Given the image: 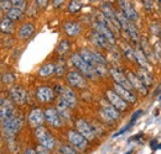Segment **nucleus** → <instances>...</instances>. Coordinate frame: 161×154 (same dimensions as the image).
<instances>
[{"label": "nucleus", "instance_id": "1", "mask_svg": "<svg viewBox=\"0 0 161 154\" xmlns=\"http://www.w3.org/2000/svg\"><path fill=\"white\" fill-rule=\"evenodd\" d=\"M80 57L83 58L97 73L99 77H105L107 75V59L98 53L97 51L89 49V48H82L78 53Z\"/></svg>", "mask_w": 161, "mask_h": 154}, {"label": "nucleus", "instance_id": "2", "mask_svg": "<svg viewBox=\"0 0 161 154\" xmlns=\"http://www.w3.org/2000/svg\"><path fill=\"white\" fill-rule=\"evenodd\" d=\"M1 125H3V130H4L5 135L8 137L9 136H15L24 126V117L20 112H18L15 110L14 114L9 118H6L5 121L1 122Z\"/></svg>", "mask_w": 161, "mask_h": 154}, {"label": "nucleus", "instance_id": "3", "mask_svg": "<svg viewBox=\"0 0 161 154\" xmlns=\"http://www.w3.org/2000/svg\"><path fill=\"white\" fill-rule=\"evenodd\" d=\"M71 62H72V64L75 65L76 70H78L84 78H88V79H91V80L97 79L98 75H97L96 70H94L83 58L80 57L78 53H73V54L71 56Z\"/></svg>", "mask_w": 161, "mask_h": 154}, {"label": "nucleus", "instance_id": "4", "mask_svg": "<svg viewBox=\"0 0 161 154\" xmlns=\"http://www.w3.org/2000/svg\"><path fill=\"white\" fill-rule=\"evenodd\" d=\"M34 135L36 137L39 144L42 146L43 148H46L48 151H52V149L56 148V139H55V137L51 135V132L46 127H43V126L37 127L35 130Z\"/></svg>", "mask_w": 161, "mask_h": 154}, {"label": "nucleus", "instance_id": "5", "mask_svg": "<svg viewBox=\"0 0 161 154\" xmlns=\"http://www.w3.org/2000/svg\"><path fill=\"white\" fill-rule=\"evenodd\" d=\"M55 93H57L60 95V99L67 105L69 106L71 109L76 107L77 106V96L75 94V91L71 89V88H67V86H63L61 84L56 85V90Z\"/></svg>", "mask_w": 161, "mask_h": 154}, {"label": "nucleus", "instance_id": "6", "mask_svg": "<svg viewBox=\"0 0 161 154\" xmlns=\"http://www.w3.org/2000/svg\"><path fill=\"white\" fill-rule=\"evenodd\" d=\"M67 139H68L69 144H71L76 151L84 152V151H87V148H88V141L80 135V133H78L77 131H75V130H69V131L67 132Z\"/></svg>", "mask_w": 161, "mask_h": 154}, {"label": "nucleus", "instance_id": "7", "mask_svg": "<svg viewBox=\"0 0 161 154\" xmlns=\"http://www.w3.org/2000/svg\"><path fill=\"white\" fill-rule=\"evenodd\" d=\"M43 115H45V121L53 128H61L63 126V120L57 112V110L55 107H47L43 110Z\"/></svg>", "mask_w": 161, "mask_h": 154}, {"label": "nucleus", "instance_id": "8", "mask_svg": "<svg viewBox=\"0 0 161 154\" xmlns=\"http://www.w3.org/2000/svg\"><path fill=\"white\" fill-rule=\"evenodd\" d=\"M119 8H120V13L131 22H136L139 20V14L135 10V8L133 6V4L129 0H118Z\"/></svg>", "mask_w": 161, "mask_h": 154}, {"label": "nucleus", "instance_id": "9", "mask_svg": "<svg viewBox=\"0 0 161 154\" xmlns=\"http://www.w3.org/2000/svg\"><path fill=\"white\" fill-rule=\"evenodd\" d=\"M67 81L72 88H76V89H87L88 86L86 78L76 69H72L67 73Z\"/></svg>", "mask_w": 161, "mask_h": 154}, {"label": "nucleus", "instance_id": "10", "mask_svg": "<svg viewBox=\"0 0 161 154\" xmlns=\"http://www.w3.org/2000/svg\"><path fill=\"white\" fill-rule=\"evenodd\" d=\"M105 97H107V101H108L110 105H113L119 112L128 110V104H126L113 89H109V90L105 91Z\"/></svg>", "mask_w": 161, "mask_h": 154}, {"label": "nucleus", "instance_id": "11", "mask_svg": "<svg viewBox=\"0 0 161 154\" xmlns=\"http://www.w3.org/2000/svg\"><path fill=\"white\" fill-rule=\"evenodd\" d=\"M76 128H77V132L83 136L88 142L96 139V137H97L96 133H94L93 127H92L86 120H83V118L77 120V122H76Z\"/></svg>", "mask_w": 161, "mask_h": 154}, {"label": "nucleus", "instance_id": "12", "mask_svg": "<svg viewBox=\"0 0 161 154\" xmlns=\"http://www.w3.org/2000/svg\"><path fill=\"white\" fill-rule=\"evenodd\" d=\"M10 99L16 105H25L27 102V93L20 85H14L9 91Z\"/></svg>", "mask_w": 161, "mask_h": 154}, {"label": "nucleus", "instance_id": "13", "mask_svg": "<svg viewBox=\"0 0 161 154\" xmlns=\"http://www.w3.org/2000/svg\"><path fill=\"white\" fill-rule=\"evenodd\" d=\"M93 28H94V31H97L98 33H101L102 36L107 39L112 46L115 44L117 39H115V36H114V32H113L107 25H104L103 22L97 20V21L93 23Z\"/></svg>", "mask_w": 161, "mask_h": 154}, {"label": "nucleus", "instance_id": "14", "mask_svg": "<svg viewBox=\"0 0 161 154\" xmlns=\"http://www.w3.org/2000/svg\"><path fill=\"white\" fill-rule=\"evenodd\" d=\"M27 121H29V125L34 128H37L41 127L43 123H45V115H43V110L40 107H35L32 109L29 116H27Z\"/></svg>", "mask_w": 161, "mask_h": 154}, {"label": "nucleus", "instance_id": "15", "mask_svg": "<svg viewBox=\"0 0 161 154\" xmlns=\"http://www.w3.org/2000/svg\"><path fill=\"white\" fill-rule=\"evenodd\" d=\"M101 10H102V14H103L107 19L109 20V21H110V23L114 26V28L117 30V32L121 31L120 25H119L118 19H117V16H115V10L112 8V5H110V4H108V3H104V4H102Z\"/></svg>", "mask_w": 161, "mask_h": 154}, {"label": "nucleus", "instance_id": "16", "mask_svg": "<svg viewBox=\"0 0 161 154\" xmlns=\"http://www.w3.org/2000/svg\"><path fill=\"white\" fill-rule=\"evenodd\" d=\"M55 90L50 86H40L37 90H36V97L37 100L42 102V104H50L55 100Z\"/></svg>", "mask_w": 161, "mask_h": 154}, {"label": "nucleus", "instance_id": "17", "mask_svg": "<svg viewBox=\"0 0 161 154\" xmlns=\"http://www.w3.org/2000/svg\"><path fill=\"white\" fill-rule=\"evenodd\" d=\"M109 74H110V77L113 78V80H114L115 84L120 85V86L125 88V89L133 90V86L130 85V83H129L126 75H124V73H123L121 70L117 69V68H110V69H109Z\"/></svg>", "mask_w": 161, "mask_h": 154}, {"label": "nucleus", "instance_id": "18", "mask_svg": "<svg viewBox=\"0 0 161 154\" xmlns=\"http://www.w3.org/2000/svg\"><path fill=\"white\" fill-rule=\"evenodd\" d=\"M113 90H114L126 104H135V102L138 101V97L133 93V90L125 89V88H123L120 85L115 84V83H114V85H113Z\"/></svg>", "mask_w": 161, "mask_h": 154}, {"label": "nucleus", "instance_id": "19", "mask_svg": "<svg viewBox=\"0 0 161 154\" xmlns=\"http://www.w3.org/2000/svg\"><path fill=\"white\" fill-rule=\"evenodd\" d=\"M126 78H128V80H129L130 85L133 86V89L138 90V93H140L141 95H144V96L147 95V93H149L147 88L142 84V81L138 78V75H136L134 72H130V70L126 72Z\"/></svg>", "mask_w": 161, "mask_h": 154}, {"label": "nucleus", "instance_id": "20", "mask_svg": "<svg viewBox=\"0 0 161 154\" xmlns=\"http://www.w3.org/2000/svg\"><path fill=\"white\" fill-rule=\"evenodd\" d=\"M101 112L107 117H109L110 120H113V121L120 118V112L113 105H110L107 100H103L101 102Z\"/></svg>", "mask_w": 161, "mask_h": 154}, {"label": "nucleus", "instance_id": "21", "mask_svg": "<svg viewBox=\"0 0 161 154\" xmlns=\"http://www.w3.org/2000/svg\"><path fill=\"white\" fill-rule=\"evenodd\" d=\"M63 31L68 37H77L82 32V26L77 21H67L63 23Z\"/></svg>", "mask_w": 161, "mask_h": 154}, {"label": "nucleus", "instance_id": "22", "mask_svg": "<svg viewBox=\"0 0 161 154\" xmlns=\"http://www.w3.org/2000/svg\"><path fill=\"white\" fill-rule=\"evenodd\" d=\"M34 32H35V25L32 22H25L21 25L19 31H18V37L25 41V39L31 38Z\"/></svg>", "mask_w": 161, "mask_h": 154}, {"label": "nucleus", "instance_id": "23", "mask_svg": "<svg viewBox=\"0 0 161 154\" xmlns=\"http://www.w3.org/2000/svg\"><path fill=\"white\" fill-rule=\"evenodd\" d=\"M89 39H91V42H92L94 46H97V47H99V48L110 49V46H112V44H110L107 39L104 38L101 33H98V32H97V31H94V30L89 33Z\"/></svg>", "mask_w": 161, "mask_h": 154}, {"label": "nucleus", "instance_id": "24", "mask_svg": "<svg viewBox=\"0 0 161 154\" xmlns=\"http://www.w3.org/2000/svg\"><path fill=\"white\" fill-rule=\"evenodd\" d=\"M15 109L13 106V102L10 101H5L0 105V122L5 121L6 118H9L10 116L14 114Z\"/></svg>", "mask_w": 161, "mask_h": 154}, {"label": "nucleus", "instance_id": "25", "mask_svg": "<svg viewBox=\"0 0 161 154\" xmlns=\"http://www.w3.org/2000/svg\"><path fill=\"white\" fill-rule=\"evenodd\" d=\"M134 57H135V62L140 65V68H144V69H149L150 68V62L146 58V56L144 54V52L141 51L140 47H136L134 49Z\"/></svg>", "mask_w": 161, "mask_h": 154}, {"label": "nucleus", "instance_id": "26", "mask_svg": "<svg viewBox=\"0 0 161 154\" xmlns=\"http://www.w3.org/2000/svg\"><path fill=\"white\" fill-rule=\"evenodd\" d=\"M136 75H138V78L142 81V84H144L146 88H149V86H151V85L154 84V78H153L151 73H150L147 69L139 68V69H138V74H136Z\"/></svg>", "mask_w": 161, "mask_h": 154}, {"label": "nucleus", "instance_id": "27", "mask_svg": "<svg viewBox=\"0 0 161 154\" xmlns=\"http://www.w3.org/2000/svg\"><path fill=\"white\" fill-rule=\"evenodd\" d=\"M57 112L60 114V116L62 117V120H66V121H69L72 118V114H71V107L67 106L62 100H58V104H57V107H56Z\"/></svg>", "mask_w": 161, "mask_h": 154}, {"label": "nucleus", "instance_id": "28", "mask_svg": "<svg viewBox=\"0 0 161 154\" xmlns=\"http://www.w3.org/2000/svg\"><path fill=\"white\" fill-rule=\"evenodd\" d=\"M0 32L4 35H11L14 32V22L6 16L0 20Z\"/></svg>", "mask_w": 161, "mask_h": 154}, {"label": "nucleus", "instance_id": "29", "mask_svg": "<svg viewBox=\"0 0 161 154\" xmlns=\"http://www.w3.org/2000/svg\"><path fill=\"white\" fill-rule=\"evenodd\" d=\"M53 73H55V63H46L39 69L37 75L40 78H50Z\"/></svg>", "mask_w": 161, "mask_h": 154}, {"label": "nucleus", "instance_id": "30", "mask_svg": "<svg viewBox=\"0 0 161 154\" xmlns=\"http://www.w3.org/2000/svg\"><path fill=\"white\" fill-rule=\"evenodd\" d=\"M6 18L10 19L13 22L20 21V20L24 19V11H21L16 8H11L9 11H6Z\"/></svg>", "mask_w": 161, "mask_h": 154}, {"label": "nucleus", "instance_id": "31", "mask_svg": "<svg viewBox=\"0 0 161 154\" xmlns=\"http://www.w3.org/2000/svg\"><path fill=\"white\" fill-rule=\"evenodd\" d=\"M69 49H71V42L68 39H62L60 42V44H58V47H57L58 54L62 56V57H64L69 52Z\"/></svg>", "mask_w": 161, "mask_h": 154}, {"label": "nucleus", "instance_id": "32", "mask_svg": "<svg viewBox=\"0 0 161 154\" xmlns=\"http://www.w3.org/2000/svg\"><path fill=\"white\" fill-rule=\"evenodd\" d=\"M121 49H123L124 56L128 58V59H130V60H135V57H134V48H131L129 44L124 43V44L121 46Z\"/></svg>", "mask_w": 161, "mask_h": 154}, {"label": "nucleus", "instance_id": "33", "mask_svg": "<svg viewBox=\"0 0 161 154\" xmlns=\"http://www.w3.org/2000/svg\"><path fill=\"white\" fill-rule=\"evenodd\" d=\"M60 152L61 154H78V152L71 144H64V143L60 146Z\"/></svg>", "mask_w": 161, "mask_h": 154}, {"label": "nucleus", "instance_id": "34", "mask_svg": "<svg viewBox=\"0 0 161 154\" xmlns=\"http://www.w3.org/2000/svg\"><path fill=\"white\" fill-rule=\"evenodd\" d=\"M11 3V6L13 8H16L21 11H25L26 8H27V3L26 0H9Z\"/></svg>", "mask_w": 161, "mask_h": 154}, {"label": "nucleus", "instance_id": "35", "mask_svg": "<svg viewBox=\"0 0 161 154\" xmlns=\"http://www.w3.org/2000/svg\"><path fill=\"white\" fill-rule=\"evenodd\" d=\"M82 8V3L80 0H71V3L68 4V11L69 13H78Z\"/></svg>", "mask_w": 161, "mask_h": 154}, {"label": "nucleus", "instance_id": "36", "mask_svg": "<svg viewBox=\"0 0 161 154\" xmlns=\"http://www.w3.org/2000/svg\"><path fill=\"white\" fill-rule=\"evenodd\" d=\"M64 72H66V65L64 64H55V73L53 74H56V77H63Z\"/></svg>", "mask_w": 161, "mask_h": 154}, {"label": "nucleus", "instance_id": "37", "mask_svg": "<svg viewBox=\"0 0 161 154\" xmlns=\"http://www.w3.org/2000/svg\"><path fill=\"white\" fill-rule=\"evenodd\" d=\"M1 80L4 84H13L15 81V75L13 73H6L1 77Z\"/></svg>", "mask_w": 161, "mask_h": 154}, {"label": "nucleus", "instance_id": "38", "mask_svg": "<svg viewBox=\"0 0 161 154\" xmlns=\"http://www.w3.org/2000/svg\"><path fill=\"white\" fill-rule=\"evenodd\" d=\"M11 3L9 0H5V1H0V9L1 11H9L11 9Z\"/></svg>", "mask_w": 161, "mask_h": 154}, {"label": "nucleus", "instance_id": "39", "mask_svg": "<svg viewBox=\"0 0 161 154\" xmlns=\"http://www.w3.org/2000/svg\"><path fill=\"white\" fill-rule=\"evenodd\" d=\"M131 126H133V123H130V122H129V123H128V125H126L125 127H123V128H121L120 131H118V132H117L115 135H113V138H117V137L121 136L123 133H125V132H126L128 130H130V128H131Z\"/></svg>", "mask_w": 161, "mask_h": 154}, {"label": "nucleus", "instance_id": "40", "mask_svg": "<svg viewBox=\"0 0 161 154\" xmlns=\"http://www.w3.org/2000/svg\"><path fill=\"white\" fill-rule=\"evenodd\" d=\"M35 1H36L37 8H40V9H46L47 5H48V1H50V0H35Z\"/></svg>", "mask_w": 161, "mask_h": 154}, {"label": "nucleus", "instance_id": "41", "mask_svg": "<svg viewBox=\"0 0 161 154\" xmlns=\"http://www.w3.org/2000/svg\"><path fill=\"white\" fill-rule=\"evenodd\" d=\"M35 151H36V153L37 154H50V151H48V149H46V148H43V147L40 146V144L36 147V149H35Z\"/></svg>", "mask_w": 161, "mask_h": 154}, {"label": "nucleus", "instance_id": "42", "mask_svg": "<svg viewBox=\"0 0 161 154\" xmlns=\"http://www.w3.org/2000/svg\"><path fill=\"white\" fill-rule=\"evenodd\" d=\"M63 4H64V0H52V6L55 9H60Z\"/></svg>", "mask_w": 161, "mask_h": 154}, {"label": "nucleus", "instance_id": "43", "mask_svg": "<svg viewBox=\"0 0 161 154\" xmlns=\"http://www.w3.org/2000/svg\"><path fill=\"white\" fill-rule=\"evenodd\" d=\"M141 114H142V110H138L136 112H134V115H133V117H131V120H130V123H134L139 117L141 116Z\"/></svg>", "mask_w": 161, "mask_h": 154}, {"label": "nucleus", "instance_id": "44", "mask_svg": "<svg viewBox=\"0 0 161 154\" xmlns=\"http://www.w3.org/2000/svg\"><path fill=\"white\" fill-rule=\"evenodd\" d=\"M144 3V6L150 11L151 10V6H153V0H141Z\"/></svg>", "mask_w": 161, "mask_h": 154}, {"label": "nucleus", "instance_id": "45", "mask_svg": "<svg viewBox=\"0 0 161 154\" xmlns=\"http://www.w3.org/2000/svg\"><path fill=\"white\" fill-rule=\"evenodd\" d=\"M156 142H158L156 139H153V141L150 142V147H151V149H153V151L158 149V146H155V144H156Z\"/></svg>", "mask_w": 161, "mask_h": 154}, {"label": "nucleus", "instance_id": "46", "mask_svg": "<svg viewBox=\"0 0 161 154\" xmlns=\"http://www.w3.org/2000/svg\"><path fill=\"white\" fill-rule=\"evenodd\" d=\"M24 154H37V153H36V151H35L34 148H27Z\"/></svg>", "mask_w": 161, "mask_h": 154}, {"label": "nucleus", "instance_id": "47", "mask_svg": "<svg viewBox=\"0 0 161 154\" xmlns=\"http://www.w3.org/2000/svg\"><path fill=\"white\" fill-rule=\"evenodd\" d=\"M141 137H142V133H139V135H138V136H134V137H131V138H130V139H129L128 142L130 143L131 141H135V139H139V138H141Z\"/></svg>", "mask_w": 161, "mask_h": 154}, {"label": "nucleus", "instance_id": "48", "mask_svg": "<svg viewBox=\"0 0 161 154\" xmlns=\"http://www.w3.org/2000/svg\"><path fill=\"white\" fill-rule=\"evenodd\" d=\"M158 149H161V143H159V146H158Z\"/></svg>", "mask_w": 161, "mask_h": 154}, {"label": "nucleus", "instance_id": "49", "mask_svg": "<svg viewBox=\"0 0 161 154\" xmlns=\"http://www.w3.org/2000/svg\"><path fill=\"white\" fill-rule=\"evenodd\" d=\"M1 14H3V11H1V9H0V20L3 19V18H1Z\"/></svg>", "mask_w": 161, "mask_h": 154}, {"label": "nucleus", "instance_id": "50", "mask_svg": "<svg viewBox=\"0 0 161 154\" xmlns=\"http://www.w3.org/2000/svg\"><path fill=\"white\" fill-rule=\"evenodd\" d=\"M131 152H133V151H131V149H130V151H129V152H128V153H125V154H131Z\"/></svg>", "mask_w": 161, "mask_h": 154}, {"label": "nucleus", "instance_id": "51", "mask_svg": "<svg viewBox=\"0 0 161 154\" xmlns=\"http://www.w3.org/2000/svg\"><path fill=\"white\" fill-rule=\"evenodd\" d=\"M0 1H5V0H0Z\"/></svg>", "mask_w": 161, "mask_h": 154}, {"label": "nucleus", "instance_id": "52", "mask_svg": "<svg viewBox=\"0 0 161 154\" xmlns=\"http://www.w3.org/2000/svg\"><path fill=\"white\" fill-rule=\"evenodd\" d=\"M91 1H94V0H91Z\"/></svg>", "mask_w": 161, "mask_h": 154}, {"label": "nucleus", "instance_id": "53", "mask_svg": "<svg viewBox=\"0 0 161 154\" xmlns=\"http://www.w3.org/2000/svg\"><path fill=\"white\" fill-rule=\"evenodd\" d=\"M159 1H160V3H161V0H159Z\"/></svg>", "mask_w": 161, "mask_h": 154}]
</instances>
